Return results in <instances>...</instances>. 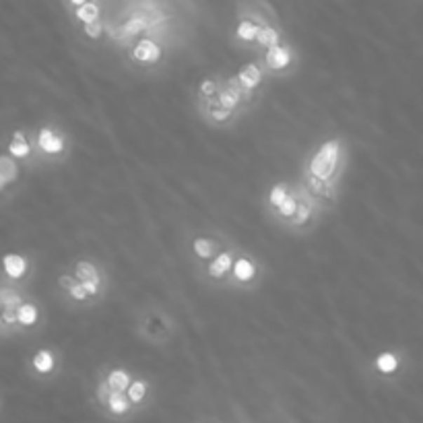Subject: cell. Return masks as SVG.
Wrapping results in <instances>:
<instances>
[{"mask_svg": "<svg viewBox=\"0 0 423 423\" xmlns=\"http://www.w3.org/2000/svg\"><path fill=\"white\" fill-rule=\"evenodd\" d=\"M32 365H34V370H36L39 376H48L56 368V357H54V353L50 351V349H39L34 355V359H32Z\"/></svg>", "mask_w": 423, "mask_h": 423, "instance_id": "cell-17", "label": "cell"}, {"mask_svg": "<svg viewBox=\"0 0 423 423\" xmlns=\"http://www.w3.org/2000/svg\"><path fill=\"white\" fill-rule=\"evenodd\" d=\"M231 264H234V256L231 252H219L213 260H209V267H207V277L215 279V281H221V279H227V275L231 273Z\"/></svg>", "mask_w": 423, "mask_h": 423, "instance_id": "cell-7", "label": "cell"}, {"mask_svg": "<svg viewBox=\"0 0 423 423\" xmlns=\"http://www.w3.org/2000/svg\"><path fill=\"white\" fill-rule=\"evenodd\" d=\"M314 207H316V203H314V201L308 196V192L302 188V199H297L295 213H293V217L287 221V225L293 227V229H302V227H306V225L314 219Z\"/></svg>", "mask_w": 423, "mask_h": 423, "instance_id": "cell-4", "label": "cell"}, {"mask_svg": "<svg viewBox=\"0 0 423 423\" xmlns=\"http://www.w3.org/2000/svg\"><path fill=\"white\" fill-rule=\"evenodd\" d=\"M2 269L8 279H23L29 271V260L21 254H4Z\"/></svg>", "mask_w": 423, "mask_h": 423, "instance_id": "cell-8", "label": "cell"}, {"mask_svg": "<svg viewBox=\"0 0 423 423\" xmlns=\"http://www.w3.org/2000/svg\"><path fill=\"white\" fill-rule=\"evenodd\" d=\"M306 192H308V196L316 203V201H324V199H328L330 203L335 201V186L330 184V182H320L316 177H312L310 174L306 176V188H304Z\"/></svg>", "mask_w": 423, "mask_h": 423, "instance_id": "cell-10", "label": "cell"}, {"mask_svg": "<svg viewBox=\"0 0 423 423\" xmlns=\"http://www.w3.org/2000/svg\"><path fill=\"white\" fill-rule=\"evenodd\" d=\"M37 149L43 155H62L67 149V142L62 135H58L56 130L46 126V128H39V133H37Z\"/></svg>", "mask_w": 423, "mask_h": 423, "instance_id": "cell-3", "label": "cell"}, {"mask_svg": "<svg viewBox=\"0 0 423 423\" xmlns=\"http://www.w3.org/2000/svg\"><path fill=\"white\" fill-rule=\"evenodd\" d=\"M67 293H69V297H71V300H74V302H79V304H85V302L89 300V297H87V293L83 291V287L79 285V281L72 283L71 287L67 289Z\"/></svg>", "mask_w": 423, "mask_h": 423, "instance_id": "cell-30", "label": "cell"}, {"mask_svg": "<svg viewBox=\"0 0 423 423\" xmlns=\"http://www.w3.org/2000/svg\"><path fill=\"white\" fill-rule=\"evenodd\" d=\"M104 29H106V27H104V21H102V19L83 25V34L87 37H91V39H100V37L104 36Z\"/></svg>", "mask_w": 423, "mask_h": 423, "instance_id": "cell-29", "label": "cell"}, {"mask_svg": "<svg viewBox=\"0 0 423 423\" xmlns=\"http://www.w3.org/2000/svg\"><path fill=\"white\" fill-rule=\"evenodd\" d=\"M217 91H219V83L215 79H203L201 87H199V98H201V102L213 100L217 95Z\"/></svg>", "mask_w": 423, "mask_h": 423, "instance_id": "cell-27", "label": "cell"}, {"mask_svg": "<svg viewBox=\"0 0 423 423\" xmlns=\"http://www.w3.org/2000/svg\"><path fill=\"white\" fill-rule=\"evenodd\" d=\"M109 388H107L106 380H100V384H98V392H95V396H98V403L102 405V407H106L107 398H109Z\"/></svg>", "mask_w": 423, "mask_h": 423, "instance_id": "cell-31", "label": "cell"}, {"mask_svg": "<svg viewBox=\"0 0 423 423\" xmlns=\"http://www.w3.org/2000/svg\"><path fill=\"white\" fill-rule=\"evenodd\" d=\"M104 380H106L109 392H126L128 384L133 382V376L122 368H114V370H109V374Z\"/></svg>", "mask_w": 423, "mask_h": 423, "instance_id": "cell-16", "label": "cell"}, {"mask_svg": "<svg viewBox=\"0 0 423 423\" xmlns=\"http://www.w3.org/2000/svg\"><path fill=\"white\" fill-rule=\"evenodd\" d=\"M192 252L199 260H213L217 254H219V244L213 240V238H207V236H196L192 240Z\"/></svg>", "mask_w": 423, "mask_h": 423, "instance_id": "cell-14", "label": "cell"}, {"mask_svg": "<svg viewBox=\"0 0 423 423\" xmlns=\"http://www.w3.org/2000/svg\"><path fill=\"white\" fill-rule=\"evenodd\" d=\"M124 394H126L128 403L133 405V409H137V407H141L142 403L147 401V396H149V382L147 380H133Z\"/></svg>", "mask_w": 423, "mask_h": 423, "instance_id": "cell-18", "label": "cell"}, {"mask_svg": "<svg viewBox=\"0 0 423 423\" xmlns=\"http://www.w3.org/2000/svg\"><path fill=\"white\" fill-rule=\"evenodd\" d=\"M74 17H76L83 25H87V23L100 21L102 8H100V4H95V2H83V4L74 11Z\"/></svg>", "mask_w": 423, "mask_h": 423, "instance_id": "cell-21", "label": "cell"}, {"mask_svg": "<svg viewBox=\"0 0 423 423\" xmlns=\"http://www.w3.org/2000/svg\"><path fill=\"white\" fill-rule=\"evenodd\" d=\"M231 277L240 285H246V283L256 281L258 277V267L252 258L248 256H238L234 258V264H231Z\"/></svg>", "mask_w": 423, "mask_h": 423, "instance_id": "cell-6", "label": "cell"}, {"mask_svg": "<svg viewBox=\"0 0 423 423\" xmlns=\"http://www.w3.org/2000/svg\"><path fill=\"white\" fill-rule=\"evenodd\" d=\"M2 186H4V182H2V177H0V188H2Z\"/></svg>", "mask_w": 423, "mask_h": 423, "instance_id": "cell-33", "label": "cell"}, {"mask_svg": "<svg viewBox=\"0 0 423 423\" xmlns=\"http://www.w3.org/2000/svg\"><path fill=\"white\" fill-rule=\"evenodd\" d=\"M256 41H258V46H262V48L269 50V48H275V46L281 43V34H279V29H277L275 25L267 23V25H260V27H258Z\"/></svg>", "mask_w": 423, "mask_h": 423, "instance_id": "cell-19", "label": "cell"}, {"mask_svg": "<svg viewBox=\"0 0 423 423\" xmlns=\"http://www.w3.org/2000/svg\"><path fill=\"white\" fill-rule=\"evenodd\" d=\"M258 27H260V25H258L252 17L242 19V21L238 23V27H236V37L242 39V41H256Z\"/></svg>", "mask_w": 423, "mask_h": 423, "instance_id": "cell-24", "label": "cell"}, {"mask_svg": "<svg viewBox=\"0 0 423 423\" xmlns=\"http://www.w3.org/2000/svg\"><path fill=\"white\" fill-rule=\"evenodd\" d=\"M289 196V186L287 184H275L273 188H271V192H269V199H267V203H269V207L275 211L279 205H281L283 201Z\"/></svg>", "mask_w": 423, "mask_h": 423, "instance_id": "cell-25", "label": "cell"}, {"mask_svg": "<svg viewBox=\"0 0 423 423\" xmlns=\"http://www.w3.org/2000/svg\"><path fill=\"white\" fill-rule=\"evenodd\" d=\"M161 56H163L161 46L151 37H142L133 48V58L141 65H157L161 60Z\"/></svg>", "mask_w": 423, "mask_h": 423, "instance_id": "cell-2", "label": "cell"}, {"mask_svg": "<svg viewBox=\"0 0 423 423\" xmlns=\"http://www.w3.org/2000/svg\"><path fill=\"white\" fill-rule=\"evenodd\" d=\"M147 27H149V17H145V15H133V17L126 19V23H122V25L116 29L114 37H135L139 36V34H142Z\"/></svg>", "mask_w": 423, "mask_h": 423, "instance_id": "cell-11", "label": "cell"}, {"mask_svg": "<svg viewBox=\"0 0 423 423\" xmlns=\"http://www.w3.org/2000/svg\"><path fill=\"white\" fill-rule=\"evenodd\" d=\"M236 79H238V83L242 85L244 91L254 93V89H258L260 83H262V71L256 65H246L242 71L236 74Z\"/></svg>", "mask_w": 423, "mask_h": 423, "instance_id": "cell-13", "label": "cell"}, {"mask_svg": "<svg viewBox=\"0 0 423 423\" xmlns=\"http://www.w3.org/2000/svg\"><path fill=\"white\" fill-rule=\"evenodd\" d=\"M104 409H106L112 417H126V415H130L133 405L128 403V398H126L124 392H112Z\"/></svg>", "mask_w": 423, "mask_h": 423, "instance_id": "cell-12", "label": "cell"}, {"mask_svg": "<svg viewBox=\"0 0 423 423\" xmlns=\"http://www.w3.org/2000/svg\"><path fill=\"white\" fill-rule=\"evenodd\" d=\"M39 322V308L34 302H23L17 308V328H32Z\"/></svg>", "mask_w": 423, "mask_h": 423, "instance_id": "cell-15", "label": "cell"}, {"mask_svg": "<svg viewBox=\"0 0 423 423\" xmlns=\"http://www.w3.org/2000/svg\"><path fill=\"white\" fill-rule=\"evenodd\" d=\"M374 368L380 372V374H394L396 372V368H398V359H396V355L390 351L380 353L378 357H376V361H374Z\"/></svg>", "mask_w": 423, "mask_h": 423, "instance_id": "cell-23", "label": "cell"}, {"mask_svg": "<svg viewBox=\"0 0 423 423\" xmlns=\"http://www.w3.org/2000/svg\"><path fill=\"white\" fill-rule=\"evenodd\" d=\"M215 102H217V106L223 107V109H227V112H234V114H238V109L242 106V102L227 89V87H223V85H219V91H217V95H215Z\"/></svg>", "mask_w": 423, "mask_h": 423, "instance_id": "cell-22", "label": "cell"}, {"mask_svg": "<svg viewBox=\"0 0 423 423\" xmlns=\"http://www.w3.org/2000/svg\"><path fill=\"white\" fill-rule=\"evenodd\" d=\"M293 62V50L289 46H275V48H269L267 54H264V65L269 67V71L281 72L287 71Z\"/></svg>", "mask_w": 423, "mask_h": 423, "instance_id": "cell-5", "label": "cell"}, {"mask_svg": "<svg viewBox=\"0 0 423 423\" xmlns=\"http://www.w3.org/2000/svg\"><path fill=\"white\" fill-rule=\"evenodd\" d=\"M341 147H343L341 139H330L324 145H320V149L314 153V157L308 163V174L320 180V182H330L333 184V177H335L337 168H339Z\"/></svg>", "mask_w": 423, "mask_h": 423, "instance_id": "cell-1", "label": "cell"}, {"mask_svg": "<svg viewBox=\"0 0 423 423\" xmlns=\"http://www.w3.org/2000/svg\"><path fill=\"white\" fill-rule=\"evenodd\" d=\"M74 281H76V279H74L72 275H62V277L58 279V285H60L62 289H69Z\"/></svg>", "mask_w": 423, "mask_h": 423, "instance_id": "cell-32", "label": "cell"}, {"mask_svg": "<svg viewBox=\"0 0 423 423\" xmlns=\"http://www.w3.org/2000/svg\"><path fill=\"white\" fill-rule=\"evenodd\" d=\"M8 153L13 157H29L32 155V145L27 141L25 133H21V130L13 133V139L8 142Z\"/></svg>", "mask_w": 423, "mask_h": 423, "instance_id": "cell-20", "label": "cell"}, {"mask_svg": "<svg viewBox=\"0 0 423 423\" xmlns=\"http://www.w3.org/2000/svg\"><path fill=\"white\" fill-rule=\"evenodd\" d=\"M15 176H17V166L8 157H0V177H2V182L6 184V182L15 180Z\"/></svg>", "mask_w": 423, "mask_h": 423, "instance_id": "cell-28", "label": "cell"}, {"mask_svg": "<svg viewBox=\"0 0 423 423\" xmlns=\"http://www.w3.org/2000/svg\"><path fill=\"white\" fill-rule=\"evenodd\" d=\"M0 326H2V318H0Z\"/></svg>", "mask_w": 423, "mask_h": 423, "instance_id": "cell-34", "label": "cell"}, {"mask_svg": "<svg viewBox=\"0 0 423 423\" xmlns=\"http://www.w3.org/2000/svg\"><path fill=\"white\" fill-rule=\"evenodd\" d=\"M74 279H79L81 283H95L104 287V275L100 271L98 264H93L91 260H76L74 264Z\"/></svg>", "mask_w": 423, "mask_h": 423, "instance_id": "cell-9", "label": "cell"}, {"mask_svg": "<svg viewBox=\"0 0 423 423\" xmlns=\"http://www.w3.org/2000/svg\"><path fill=\"white\" fill-rule=\"evenodd\" d=\"M295 207H297V196L289 192V196H287V199L283 201L281 205H279V207L275 209V213H277V217H279L281 221H285V223H287V221H289V219L293 217V213H295Z\"/></svg>", "mask_w": 423, "mask_h": 423, "instance_id": "cell-26", "label": "cell"}]
</instances>
